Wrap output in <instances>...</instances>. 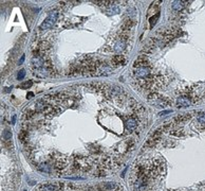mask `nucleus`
I'll use <instances>...</instances> for the list:
<instances>
[{"instance_id": "obj_1", "label": "nucleus", "mask_w": 205, "mask_h": 191, "mask_svg": "<svg viewBox=\"0 0 205 191\" xmlns=\"http://www.w3.org/2000/svg\"><path fill=\"white\" fill-rule=\"evenodd\" d=\"M57 16H58V13H57V11L51 12L50 15L48 16V18H46V19L44 20V22L40 24V30H48V29H50L51 27L55 24L56 19H57Z\"/></svg>"}, {"instance_id": "obj_2", "label": "nucleus", "mask_w": 205, "mask_h": 191, "mask_svg": "<svg viewBox=\"0 0 205 191\" xmlns=\"http://www.w3.org/2000/svg\"><path fill=\"white\" fill-rule=\"evenodd\" d=\"M134 74L136 78H140V79H146L147 76H150V69L148 67L135 68Z\"/></svg>"}, {"instance_id": "obj_3", "label": "nucleus", "mask_w": 205, "mask_h": 191, "mask_svg": "<svg viewBox=\"0 0 205 191\" xmlns=\"http://www.w3.org/2000/svg\"><path fill=\"white\" fill-rule=\"evenodd\" d=\"M100 191H117L120 189V186L117 185L116 183H105L102 185L100 186Z\"/></svg>"}, {"instance_id": "obj_4", "label": "nucleus", "mask_w": 205, "mask_h": 191, "mask_svg": "<svg viewBox=\"0 0 205 191\" xmlns=\"http://www.w3.org/2000/svg\"><path fill=\"white\" fill-rule=\"evenodd\" d=\"M44 59L41 57V56H34L32 59V66L33 68L35 69V70H37V69H40L41 66L44 65Z\"/></svg>"}, {"instance_id": "obj_5", "label": "nucleus", "mask_w": 205, "mask_h": 191, "mask_svg": "<svg viewBox=\"0 0 205 191\" xmlns=\"http://www.w3.org/2000/svg\"><path fill=\"white\" fill-rule=\"evenodd\" d=\"M190 99L186 97H180L177 99V106L178 107H187L190 104Z\"/></svg>"}, {"instance_id": "obj_6", "label": "nucleus", "mask_w": 205, "mask_h": 191, "mask_svg": "<svg viewBox=\"0 0 205 191\" xmlns=\"http://www.w3.org/2000/svg\"><path fill=\"white\" fill-rule=\"evenodd\" d=\"M148 66V61H147L146 56H140L139 59H135L134 62V67L140 68V67H147Z\"/></svg>"}, {"instance_id": "obj_7", "label": "nucleus", "mask_w": 205, "mask_h": 191, "mask_svg": "<svg viewBox=\"0 0 205 191\" xmlns=\"http://www.w3.org/2000/svg\"><path fill=\"white\" fill-rule=\"evenodd\" d=\"M138 123L139 121L135 118H130V119H128L126 121V129L131 132V131H133V129H135L138 127Z\"/></svg>"}, {"instance_id": "obj_8", "label": "nucleus", "mask_w": 205, "mask_h": 191, "mask_svg": "<svg viewBox=\"0 0 205 191\" xmlns=\"http://www.w3.org/2000/svg\"><path fill=\"white\" fill-rule=\"evenodd\" d=\"M57 189H58V187L56 185L47 184V185H41L40 187L36 189V191H56Z\"/></svg>"}, {"instance_id": "obj_9", "label": "nucleus", "mask_w": 205, "mask_h": 191, "mask_svg": "<svg viewBox=\"0 0 205 191\" xmlns=\"http://www.w3.org/2000/svg\"><path fill=\"white\" fill-rule=\"evenodd\" d=\"M132 27H133V22H132L131 19H126V20L124 21L123 26H122V32L128 33L131 30Z\"/></svg>"}, {"instance_id": "obj_10", "label": "nucleus", "mask_w": 205, "mask_h": 191, "mask_svg": "<svg viewBox=\"0 0 205 191\" xmlns=\"http://www.w3.org/2000/svg\"><path fill=\"white\" fill-rule=\"evenodd\" d=\"M184 1H180V0H177V1H173L172 2V6H171V8H172L173 11H176V12H180L181 10H183V8L185 6L184 4Z\"/></svg>"}, {"instance_id": "obj_11", "label": "nucleus", "mask_w": 205, "mask_h": 191, "mask_svg": "<svg viewBox=\"0 0 205 191\" xmlns=\"http://www.w3.org/2000/svg\"><path fill=\"white\" fill-rule=\"evenodd\" d=\"M190 118H191V115H189V114L181 115V116H178L177 118H175L173 122H175V123H183V122H185V121L189 120Z\"/></svg>"}, {"instance_id": "obj_12", "label": "nucleus", "mask_w": 205, "mask_h": 191, "mask_svg": "<svg viewBox=\"0 0 205 191\" xmlns=\"http://www.w3.org/2000/svg\"><path fill=\"white\" fill-rule=\"evenodd\" d=\"M112 62L116 65H124L125 62H126V59H125V57L123 55H115L113 57V59H112Z\"/></svg>"}, {"instance_id": "obj_13", "label": "nucleus", "mask_w": 205, "mask_h": 191, "mask_svg": "<svg viewBox=\"0 0 205 191\" xmlns=\"http://www.w3.org/2000/svg\"><path fill=\"white\" fill-rule=\"evenodd\" d=\"M35 106H36V112H44V108L47 107L44 101H38V102L35 104Z\"/></svg>"}, {"instance_id": "obj_14", "label": "nucleus", "mask_w": 205, "mask_h": 191, "mask_svg": "<svg viewBox=\"0 0 205 191\" xmlns=\"http://www.w3.org/2000/svg\"><path fill=\"white\" fill-rule=\"evenodd\" d=\"M18 138L20 139L22 142H26V140H28V133H26V131H21L20 133H19V135H18Z\"/></svg>"}, {"instance_id": "obj_15", "label": "nucleus", "mask_w": 205, "mask_h": 191, "mask_svg": "<svg viewBox=\"0 0 205 191\" xmlns=\"http://www.w3.org/2000/svg\"><path fill=\"white\" fill-rule=\"evenodd\" d=\"M125 41H118L115 44V50L116 51H122L124 50V48H125Z\"/></svg>"}, {"instance_id": "obj_16", "label": "nucleus", "mask_w": 205, "mask_h": 191, "mask_svg": "<svg viewBox=\"0 0 205 191\" xmlns=\"http://www.w3.org/2000/svg\"><path fill=\"white\" fill-rule=\"evenodd\" d=\"M108 13L109 14H117V13H120V8L117 6H115V4H113V6L108 10Z\"/></svg>"}, {"instance_id": "obj_17", "label": "nucleus", "mask_w": 205, "mask_h": 191, "mask_svg": "<svg viewBox=\"0 0 205 191\" xmlns=\"http://www.w3.org/2000/svg\"><path fill=\"white\" fill-rule=\"evenodd\" d=\"M32 84H33V82L32 81H26V82H24V83H22L20 85V88H22V89H29L31 86H32Z\"/></svg>"}, {"instance_id": "obj_18", "label": "nucleus", "mask_w": 205, "mask_h": 191, "mask_svg": "<svg viewBox=\"0 0 205 191\" xmlns=\"http://www.w3.org/2000/svg\"><path fill=\"white\" fill-rule=\"evenodd\" d=\"M198 122L201 124H205V113H201L198 116Z\"/></svg>"}, {"instance_id": "obj_19", "label": "nucleus", "mask_w": 205, "mask_h": 191, "mask_svg": "<svg viewBox=\"0 0 205 191\" xmlns=\"http://www.w3.org/2000/svg\"><path fill=\"white\" fill-rule=\"evenodd\" d=\"M11 138H12V133L9 132V131H6V132H4V134H3V139H4V140L9 141Z\"/></svg>"}, {"instance_id": "obj_20", "label": "nucleus", "mask_w": 205, "mask_h": 191, "mask_svg": "<svg viewBox=\"0 0 205 191\" xmlns=\"http://www.w3.org/2000/svg\"><path fill=\"white\" fill-rule=\"evenodd\" d=\"M158 17H159V14H157V15H153L152 17H151V18L149 19V21H150V27H151V28L153 27L154 22H157V19H158Z\"/></svg>"}, {"instance_id": "obj_21", "label": "nucleus", "mask_w": 205, "mask_h": 191, "mask_svg": "<svg viewBox=\"0 0 205 191\" xmlns=\"http://www.w3.org/2000/svg\"><path fill=\"white\" fill-rule=\"evenodd\" d=\"M38 170H40V171H42V172H49V167H48L47 165H39L38 166Z\"/></svg>"}, {"instance_id": "obj_22", "label": "nucleus", "mask_w": 205, "mask_h": 191, "mask_svg": "<svg viewBox=\"0 0 205 191\" xmlns=\"http://www.w3.org/2000/svg\"><path fill=\"white\" fill-rule=\"evenodd\" d=\"M24 76H26V71L22 69V70H20L19 72H18V76H17V79L18 80H22L24 78Z\"/></svg>"}, {"instance_id": "obj_23", "label": "nucleus", "mask_w": 205, "mask_h": 191, "mask_svg": "<svg viewBox=\"0 0 205 191\" xmlns=\"http://www.w3.org/2000/svg\"><path fill=\"white\" fill-rule=\"evenodd\" d=\"M169 113H171V111H164V112H162V113H160V116H163V115H165V114H169Z\"/></svg>"}, {"instance_id": "obj_24", "label": "nucleus", "mask_w": 205, "mask_h": 191, "mask_svg": "<svg viewBox=\"0 0 205 191\" xmlns=\"http://www.w3.org/2000/svg\"><path fill=\"white\" fill-rule=\"evenodd\" d=\"M33 96H34V94H33V92H29V94H26V98H28V99H31Z\"/></svg>"}, {"instance_id": "obj_25", "label": "nucleus", "mask_w": 205, "mask_h": 191, "mask_svg": "<svg viewBox=\"0 0 205 191\" xmlns=\"http://www.w3.org/2000/svg\"><path fill=\"white\" fill-rule=\"evenodd\" d=\"M24 55H22V57H21V59L19 61V64H22L24 63Z\"/></svg>"}]
</instances>
